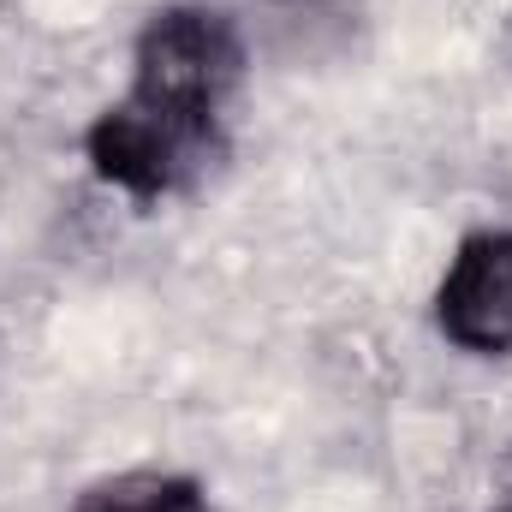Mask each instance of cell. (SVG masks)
<instances>
[{
	"mask_svg": "<svg viewBox=\"0 0 512 512\" xmlns=\"http://www.w3.org/2000/svg\"><path fill=\"white\" fill-rule=\"evenodd\" d=\"M72 512H209V489L185 471H114L102 483H90Z\"/></svg>",
	"mask_w": 512,
	"mask_h": 512,
	"instance_id": "3957f363",
	"label": "cell"
},
{
	"mask_svg": "<svg viewBox=\"0 0 512 512\" xmlns=\"http://www.w3.org/2000/svg\"><path fill=\"white\" fill-rule=\"evenodd\" d=\"M501 512H512V507H501Z\"/></svg>",
	"mask_w": 512,
	"mask_h": 512,
	"instance_id": "5b68a950",
	"label": "cell"
},
{
	"mask_svg": "<svg viewBox=\"0 0 512 512\" xmlns=\"http://www.w3.org/2000/svg\"><path fill=\"white\" fill-rule=\"evenodd\" d=\"M435 328L465 358H512V227L459 239L435 286Z\"/></svg>",
	"mask_w": 512,
	"mask_h": 512,
	"instance_id": "7a4b0ae2",
	"label": "cell"
},
{
	"mask_svg": "<svg viewBox=\"0 0 512 512\" xmlns=\"http://www.w3.org/2000/svg\"><path fill=\"white\" fill-rule=\"evenodd\" d=\"M245 36L221 6H161L131 42V84L84 131L90 173L131 203L185 197L227 149Z\"/></svg>",
	"mask_w": 512,
	"mask_h": 512,
	"instance_id": "6da1fadb",
	"label": "cell"
},
{
	"mask_svg": "<svg viewBox=\"0 0 512 512\" xmlns=\"http://www.w3.org/2000/svg\"><path fill=\"white\" fill-rule=\"evenodd\" d=\"M507 489H512V465H507Z\"/></svg>",
	"mask_w": 512,
	"mask_h": 512,
	"instance_id": "277c9868",
	"label": "cell"
}]
</instances>
